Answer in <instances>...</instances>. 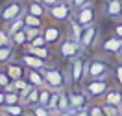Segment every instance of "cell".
I'll return each mask as SVG.
<instances>
[{
	"label": "cell",
	"instance_id": "6da1fadb",
	"mask_svg": "<svg viewBox=\"0 0 122 116\" xmlns=\"http://www.w3.org/2000/svg\"><path fill=\"white\" fill-rule=\"evenodd\" d=\"M67 74L70 77L72 87H81L87 79V57L83 54H80L78 57L70 59L67 65Z\"/></svg>",
	"mask_w": 122,
	"mask_h": 116
},
{
	"label": "cell",
	"instance_id": "7a4b0ae2",
	"mask_svg": "<svg viewBox=\"0 0 122 116\" xmlns=\"http://www.w3.org/2000/svg\"><path fill=\"white\" fill-rule=\"evenodd\" d=\"M45 81L46 87H50L54 90H59V88H70V77L67 74V70H61L56 65H48L45 68Z\"/></svg>",
	"mask_w": 122,
	"mask_h": 116
},
{
	"label": "cell",
	"instance_id": "3957f363",
	"mask_svg": "<svg viewBox=\"0 0 122 116\" xmlns=\"http://www.w3.org/2000/svg\"><path fill=\"white\" fill-rule=\"evenodd\" d=\"M111 72H113V66L107 59L100 57V55L87 59V79H107L111 76Z\"/></svg>",
	"mask_w": 122,
	"mask_h": 116
},
{
	"label": "cell",
	"instance_id": "277c9868",
	"mask_svg": "<svg viewBox=\"0 0 122 116\" xmlns=\"http://www.w3.org/2000/svg\"><path fill=\"white\" fill-rule=\"evenodd\" d=\"M24 13H26V0H8L0 8V22L2 26H6V24L24 17Z\"/></svg>",
	"mask_w": 122,
	"mask_h": 116
},
{
	"label": "cell",
	"instance_id": "5b68a950",
	"mask_svg": "<svg viewBox=\"0 0 122 116\" xmlns=\"http://www.w3.org/2000/svg\"><path fill=\"white\" fill-rule=\"evenodd\" d=\"M72 15H74V8L69 4V0H59L57 4L48 8V19L59 24H69Z\"/></svg>",
	"mask_w": 122,
	"mask_h": 116
},
{
	"label": "cell",
	"instance_id": "8992f818",
	"mask_svg": "<svg viewBox=\"0 0 122 116\" xmlns=\"http://www.w3.org/2000/svg\"><path fill=\"white\" fill-rule=\"evenodd\" d=\"M57 52H59V55L65 59V61H70V59L78 57L80 54H83L85 50L81 48V44L78 42L76 39L70 37L69 33H67V35L63 37V41L57 44Z\"/></svg>",
	"mask_w": 122,
	"mask_h": 116
},
{
	"label": "cell",
	"instance_id": "52a82bcc",
	"mask_svg": "<svg viewBox=\"0 0 122 116\" xmlns=\"http://www.w3.org/2000/svg\"><path fill=\"white\" fill-rule=\"evenodd\" d=\"M72 19H74L81 28L94 24V22H96V19H98V13H96V6H94V2L91 0L89 4H85V6H81V8L74 9Z\"/></svg>",
	"mask_w": 122,
	"mask_h": 116
},
{
	"label": "cell",
	"instance_id": "ba28073f",
	"mask_svg": "<svg viewBox=\"0 0 122 116\" xmlns=\"http://www.w3.org/2000/svg\"><path fill=\"white\" fill-rule=\"evenodd\" d=\"M43 35H45L46 42H48L50 46H57L67 33H65L63 28H61L59 22H56V20H50V19H48V20L45 22V26H43Z\"/></svg>",
	"mask_w": 122,
	"mask_h": 116
},
{
	"label": "cell",
	"instance_id": "9c48e42d",
	"mask_svg": "<svg viewBox=\"0 0 122 116\" xmlns=\"http://www.w3.org/2000/svg\"><path fill=\"white\" fill-rule=\"evenodd\" d=\"M87 96L89 98H102V96H106V92L111 88V83H109V79H87L83 85H81Z\"/></svg>",
	"mask_w": 122,
	"mask_h": 116
},
{
	"label": "cell",
	"instance_id": "30bf717a",
	"mask_svg": "<svg viewBox=\"0 0 122 116\" xmlns=\"http://www.w3.org/2000/svg\"><path fill=\"white\" fill-rule=\"evenodd\" d=\"M69 98H70L72 111H83V109H87L91 105V98L87 96V92H85L81 87L80 88H76V87L69 88Z\"/></svg>",
	"mask_w": 122,
	"mask_h": 116
},
{
	"label": "cell",
	"instance_id": "8fae6325",
	"mask_svg": "<svg viewBox=\"0 0 122 116\" xmlns=\"http://www.w3.org/2000/svg\"><path fill=\"white\" fill-rule=\"evenodd\" d=\"M98 37H100V28H98V24L94 22V24H91V26H85L83 28L81 37H80V44H81L83 50H91V48L96 46Z\"/></svg>",
	"mask_w": 122,
	"mask_h": 116
},
{
	"label": "cell",
	"instance_id": "7c38bea8",
	"mask_svg": "<svg viewBox=\"0 0 122 116\" xmlns=\"http://www.w3.org/2000/svg\"><path fill=\"white\" fill-rule=\"evenodd\" d=\"M104 17L122 20V0H104Z\"/></svg>",
	"mask_w": 122,
	"mask_h": 116
},
{
	"label": "cell",
	"instance_id": "4fadbf2b",
	"mask_svg": "<svg viewBox=\"0 0 122 116\" xmlns=\"http://www.w3.org/2000/svg\"><path fill=\"white\" fill-rule=\"evenodd\" d=\"M19 61L22 63L26 68H39V70H45L48 65H46L45 59H41L37 55L33 54H28V52H22V54L19 55Z\"/></svg>",
	"mask_w": 122,
	"mask_h": 116
},
{
	"label": "cell",
	"instance_id": "5bb4252c",
	"mask_svg": "<svg viewBox=\"0 0 122 116\" xmlns=\"http://www.w3.org/2000/svg\"><path fill=\"white\" fill-rule=\"evenodd\" d=\"M2 68H4V70L9 74V77H11L13 81H15V79H22V77H26V70H28V68L22 65V63L19 61V59L9 61L8 65H4Z\"/></svg>",
	"mask_w": 122,
	"mask_h": 116
},
{
	"label": "cell",
	"instance_id": "9a60e30c",
	"mask_svg": "<svg viewBox=\"0 0 122 116\" xmlns=\"http://www.w3.org/2000/svg\"><path fill=\"white\" fill-rule=\"evenodd\" d=\"M120 48H122V39L118 35H111L102 42V52L109 55H117L120 52Z\"/></svg>",
	"mask_w": 122,
	"mask_h": 116
},
{
	"label": "cell",
	"instance_id": "2e32d148",
	"mask_svg": "<svg viewBox=\"0 0 122 116\" xmlns=\"http://www.w3.org/2000/svg\"><path fill=\"white\" fill-rule=\"evenodd\" d=\"M26 79L31 87H45L46 81H45V70H39V68H28L26 70Z\"/></svg>",
	"mask_w": 122,
	"mask_h": 116
},
{
	"label": "cell",
	"instance_id": "e0dca14e",
	"mask_svg": "<svg viewBox=\"0 0 122 116\" xmlns=\"http://www.w3.org/2000/svg\"><path fill=\"white\" fill-rule=\"evenodd\" d=\"M26 11L31 13V15L35 17H41V19H48V8H46L45 4H41L39 0H28L26 2Z\"/></svg>",
	"mask_w": 122,
	"mask_h": 116
},
{
	"label": "cell",
	"instance_id": "ac0fdd59",
	"mask_svg": "<svg viewBox=\"0 0 122 116\" xmlns=\"http://www.w3.org/2000/svg\"><path fill=\"white\" fill-rule=\"evenodd\" d=\"M104 103L106 105H115V107L120 109L122 105V88L120 87H111L104 96Z\"/></svg>",
	"mask_w": 122,
	"mask_h": 116
},
{
	"label": "cell",
	"instance_id": "d6986e66",
	"mask_svg": "<svg viewBox=\"0 0 122 116\" xmlns=\"http://www.w3.org/2000/svg\"><path fill=\"white\" fill-rule=\"evenodd\" d=\"M24 52H28V54H33L37 55V57H41V59H45V61H50V57H52V50H50V46L46 44V46H30V44H26V46H22Z\"/></svg>",
	"mask_w": 122,
	"mask_h": 116
},
{
	"label": "cell",
	"instance_id": "ffe728a7",
	"mask_svg": "<svg viewBox=\"0 0 122 116\" xmlns=\"http://www.w3.org/2000/svg\"><path fill=\"white\" fill-rule=\"evenodd\" d=\"M0 111L6 116H26L28 107H26L24 103H17V105H4Z\"/></svg>",
	"mask_w": 122,
	"mask_h": 116
},
{
	"label": "cell",
	"instance_id": "44dd1931",
	"mask_svg": "<svg viewBox=\"0 0 122 116\" xmlns=\"http://www.w3.org/2000/svg\"><path fill=\"white\" fill-rule=\"evenodd\" d=\"M17 48L13 44H9V46H0V66H4V65H8L9 61H13L17 59Z\"/></svg>",
	"mask_w": 122,
	"mask_h": 116
},
{
	"label": "cell",
	"instance_id": "7402d4cb",
	"mask_svg": "<svg viewBox=\"0 0 122 116\" xmlns=\"http://www.w3.org/2000/svg\"><path fill=\"white\" fill-rule=\"evenodd\" d=\"M70 107V98H69V88H59L57 90V112L69 111Z\"/></svg>",
	"mask_w": 122,
	"mask_h": 116
},
{
	"label": "cell",
	"instance_id": "603a6c76",
	"mask_svg": "<svg viewBox=\"0 0 122 116\" xmlns=\"http://www.w3.org/2000/svg\"><path fill=\"white\" fill-rule=\"evenodd\" d=\"M45 19H41V17H35L31 15V13H24V24H26V28H43L45 26Z\"/></svg>",
	"mask_w": 122,
	"mask_h": 116
},
{
	"label": "cell",
	"instance_id": "cb8c5ba5",
	"mask_svg": "<svg viewBox=\"0 0 122 116\" xmlns=\"http://www.w3.org/2000/svg\"><path fill=\"white\" fill-rule=\"evenodd\" d=\"M11 42H13V46L15 48H22L28 44V37H26V31L20 30V31H17V33H13L11 35Z\"/></svg>",
	"mask_w": 122,
	"mask_h": 116
},
{
	"label": "cell",
	"instance_id": "d4e9b609",
	"mask_svg": "<svg viewBox=\"0 0 122 116\" xmlns=\"http://www.w3.org/2000/svg\"><path fill=\"white\" fill-rule=\"evenodd\" d=\"M6 30H8L9 35H13V33H17V31H20L26 28V24H24V17H20V19H17V20H13V22H9L4 26Z\"/></svg>",
	"mask_w": 122,
	"mask_h": 116
},
{
	"label": "cell",
	"instance_id": "484cf974",
	"mask_svg": "<svg viewBox=\"0 0 122 116\" xmlns=\"http://www.w3.org/2000/svg\"><path fill=\"white\" fill-rule=\"evenodd\" d=\"M69 28H70V37H74L78 41V42H80V37H81V31H83V28H81V26H80V24L76 22V20H74V19H70L69 20Z\"/></svg>",
	"mask_w": 122,
	"mask_h": 116
},
{
	"label": "cell",
	"instance_id": "4316f807",
	"mask_svg": "<svg viewBox=\"0 0 122 116\" xmlns=\"http://www.w3.org/2000/svg\"><path fill=\"white\" fill-rule=\"evenodd\" d=\"M28 112L31 116H50L52 114V111L48 107H45V105H33V107L28 109Z\"/></svg>",
	"mask_w": 122,
	"mask_h": 116
},
{
	"label": "cell",
	"instance_id": "83f0119b",
	"mask_svg": "<svg viewBox=\"0 0 122 116\" xmlns=\"http://www.w3.org/2000/svg\"><path fill=\"white\" fill-rule=\"evenodd\" d=\"M17 103H22L20 101V92H17V90L6 92V105H17Z\"/></svg>",
	"mask_w": 122,
	"mask_h": 116
},
{
	"label": "cell",
	"instance_id": "f1b7e54d",
	"mask_svg": "<svg viewBox=\"0 0 122 116\" xmlns=\"http://www.w3.org/2000/svg\"><path fill=\"white\" fill-rule=\"evenodd\" d=\"M13 87H15V90L17 92H24V90H26V88H30V83H28V79H26V77H22V79H15V81H13Z\"/></svg>",
	"mask_w": 122,
	"mask_h": 116
},
{
	"label": "cell",
	"instance_id": "f546056e",
	"mask_svg": "<svg viewBox=\"0 0 122 116\" xmlns=\"http://www.w3.org/2000/svg\"><path fill=\"white\" fill-rule=\"evenodd\" d=\"M9 44H13V42H11V35H9L8 30L2 26V28H0V46H9Z\"/></svg>",
	"mask_w": 122,
	"mask_h": 116
},
{
	"label": "cell",
	"instance_id": "4dcf8cb0",
	"mask_svg": "<svg viewBox=\"0 0 122 116\" xmlns=\"http://www.w3.org/2000/svg\"><path fill=\"white\" fill-rule=\"evenodd\" d=\"M87 109H89V114H91V116H106V112H104V105L91 103Z\"/></svg>",
	"mask_w": 122,
	"mask_h": 116
},
{
	"label": "cell",
	"instance_id": "1f68e13d",
	"mask_svg": "<svg viewBox=\"0 0 122 116\" xmlns=\"http://www.w3.org/2000/svg\"><path fill=\"white\" fill-rule=\"evenodd\" d=\"M26 31V37H28V42H31L35 37H39L41 33H43V28H24Z\"/></svg>",
	"mask_w": 122,
	"mask_h": 116
},
{
	"label": "cell",
	"instance_id": "d6a6232c",
	"mask_svg": "<svg viewBox=\"0 0 122 116\" xmlns=\"http://www.w3.org/2000/svg\"><path fill=\"white\" fill-rule=\"evenodd\" d=\"M11 83H13V79L9 77V74L6 72V70L2 68V70H0V85H2V88H6V87L11 85Z\"/></svg>",
	"mask_w": 122,
	"mask_h": 116
},
{
	"label": "cell",
	"instance_id": "836d02e7",
	"mask_svg": "<svg viewBox=\"0 0 122 116\" xmlns=\"http://www.w3.org/2000/svg\"><path fill=\"white\" fill-rule=\"evenodd\" d=\"M28 44H30V46H35V48H39V46H46V44H48V42H46V39H45V35H43V33H41V35H39V37H35V39H33V41H31V42H28ZM48 46H50V44H48Z\"/></svg>",
	"mask_w": 122,
	"mask_h": 116
},
{
	"label": "cell",
	"instance_id": "e575fe53",
	"mask_svg": "<svg viewBox=\"0 0 122 116\" xmlns=\"http://www.w3.org/2000/svg\"><path fill=\"white\" fill-rule=\"evenodd\" d=\"M113 74H115V81H117V85L122 88V63L117 65V68L113 70Z\"/></svg>",
	"mask_w": 122,
	"mask_h": 116
},
{
	"label": "cell",
	"instance_id": "d590c367",
	"mask_svg": "<svg viewBox=\"0 0 122 116\" xmlns=\"http://www.w3.org/2000/svg\"><path fill=\"white\" fill-rule=\"evenodd\" d=\"M104 105V112H106V116H115L120 112V109L115 107V105H106V103H102Z\"/></svg>",
	"mask_w": 122,
	"mask_h": 116
},
{
	"label": "cell",
	"instance_id": "8d00e7d4",
	"mask_svg": "<svg viewBox=\"0 0 122 116\" xmlns=\"http://www.w3.org/2000/svg\"><path fill=\"white\" fill-rule=\"evenodd\" d=\"M91 0H69V4L72 6L74 9H78V8H81V6H85V4H89Z\"/></svg>",
	"mask_w": 122,
	"mask_h": 116
},
{
	"label": "cell",
	"instance_id": "74e56055",
	"mask_svg": "<svg viewBox=\"0 0 122 116\" xmlns=\"http://www.w3.org/2000/svg\"><path fill=\"white\" fill-rule=\"evenodd\" d=\"M39 2H41V4H45L46 8H50V6H54V4H57L59 0H39Z\"/></svg>",
	"mask_w": 122,
	"mask_h": 116
},
{
	"label": "cell",
	"instance_id": "f35d334b",
	"mask_svg": "<svg viewBox=\"0 0 122 116\" xmlns=\"http://www.w3.org/2000/svg\"><path fill=\"white\" fill-rule=\"evenodd\" d=\"M74 116H91V114H89V109H83V111H74Z\"/></svg>",
	"mask_w": 122,
	"mask_h": 116
},
{
	"label": "cell",
	"instance_id": "ab89813d",
	"mask_svg": "<svg viewBox=\"0 0 122 116\" xmlns=\"http://www.w3.org/2000/svg\"><path fill=\"white\" fill-rule=\"evenodd\" d=\"M115 35H118V37L122 39V24H117V26H115Z\"/></svg>",
	"mask_w": 122,
	"mask_h": 116
},
{
	"label": "cell",
	"instance_id": "60d3db41",
	"mask_svg": "<svg viewBox=\"0 0 122 116\" xmlns=\"http://www.w3.org/2000/svg\"><path fill=\"white\" fill-rule=\"evenodd\" d=\"M59 116H74V111L72 109H69V111H61V112H57Z\"/></svg>",
	"mask_w": 122,
	"mask_h": 116
},
{
	"label": "cell",
	"instance_id": "b9f144b4",
	"mask_svg": "<svg viewBox=\"0 0 122 116\" xmlns=\"http://www.w3.org/2000/svg\"><path fill=\"white\" fill-rule=\"evenodd\" d=\"M4 105H6V92L2 90V92H0V109L4 107Z\"/></svg>",
	"mask_w": 122,
	"mask_h": 116
},
{
	"label": "cell",
	"instance_id": "7bdbcfd3",
	"mask_svg": "<svg viewBox=\"0 0 122 116\" xmlns=\"http://www.w3.org/2000/svg\"><path fill=\"white\" fill-rule=\"evenodd\" d=\"M117 57H118V61L122 63V48H120V52H118V54H117Z\"/></svg>",
	"mask_w": 122,
	"mask_h": 116
},
{
	"label": "cell",
	"instance_id": "ee69618b",
	"mask_svg": "<svg viewBox=\"0 0 122 116\" xmlns=\"http://www.w3.org/2000/svg\"><path fill=\"white\" fill-rule=\"evenodd\" d=\"M50 116H59V114H57V112H52V114H50Z\"/></svg>",
	"mask_w": 122,
	"mask_h": 116
},
{
	"label": "cell",
	"instance_id": "f6af8a7d",
	"mask_svg": "<svg viewBox=\"0 0 122 116\" xmlns=\"http://www.w3.org/2000/svg\"><path fill=\"white\" fill-rule=\"evenodd\" d=\"M0 116H6V114H4V112H2V111H0Z\"/></svg>",
	"mask_w": 122,
	"mask_h": 116
},
{
	"label": "cell",
	"instance_id": "bcb514c9",
	"mask_svg": "<svg viewBox=\"0 0 122 116\" xmlns=\"http://www.w3.org/2000/svg\"><path fill=\"white\" fill-rule=\"evenodd\" d=\"M115 116H122V112H118V114H115Z\"/></svg>",
	"mask_w": 122,
	"mask_h": 116
},
{
	"label": "cell",
	"instance_id": "7dc6e473",
	"mask_svg": "<svg viewBox=\"0 0 122 116\" xmlns=\"http://www.w3.org/2000/svg\"><path fill=\"white\" fill-rule=\"evenodd\" d=\"M2 90H4V88H2V85H0V92H2Z\"/></svg>",
	"mask_w": 122,
	"mask_h": 116
},
{
	"label": "cell",
	"instance_id": "c3c4849f",
	"mask_svg": "<svg viewBox=\"0 0 122 116\" xmlns=\"http://www.w3.org/2000/svg\"><path fill=\"white\" fill-rule=\"evenodd\" d=\"M26 116H31V114H30V112H26Z\"/></svg>",
	"mask_w": 122,
	"mask_h": 116
},
{
	"label": "cell",
	"instance_id": "681fc988",
	"mask_svg": "<svg viewBox=\"0 0 122 116\" xmlns=\"http://www.w3.org/2000/svg\"><path fill=\"white\" fill-rule=\"evenodd\" d=\"M120 112H122V105H120Z\"/></svg>",
	"mask_w": 122,
	"mask_h": 116
},
{
	"label": "cell",
	"instance_id": "f907efd6",
	"mask_svg": "<svg viewBox=\"0 0 122 116\" xmlns=\"http://www.w3.org/2000/svg\"><path fill=\"white\" fill-rule=\"evenodd\" d=\"M0 70H2V66H0Z\"/></svg>",
	"mask_w": 122,
	"mask_h": 116
},
{
	"label": "cell",
	"instance_id": "816d5d0a",
	"mask_svg": "<svg viewBox=\"0 0 122 116\" xmlns=\"http://www.w3.org/2000/svg\"><path fill=\"white\" fill-rule=\"evenodd\" d=\"M26 2H28V0H26Z\"/></svg>",
	"mask_w": 122,
	"mask_h": 116
}]
</instances>
